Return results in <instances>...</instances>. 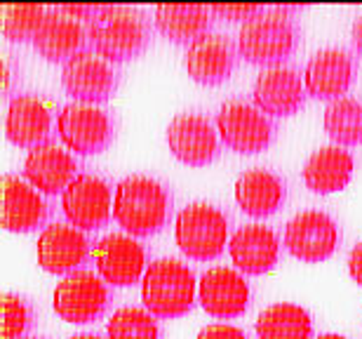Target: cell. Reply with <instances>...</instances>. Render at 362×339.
Masks as SVG:
<instances>
[{
  "mask_svg": "<svg viewBox=\"0 0 362 339\" xmlns=\"http://www.w3.org/2000/svg\"><path fill=\"white\" fill-rule=\"evenodd\" d=\"M172 214V193L146 175L125 177L115 186L113 219L132 238L156 236Z\"/></svg>",
  "mask_w": 362,
  "mask_h": 339,
  "instance_id": "cell-1",
  "label": "cell"
},
{
  "mask_svg": "<svg viewBox=\"0 0 362 339\" xmlns=\"http://www.w3.org/2000/svg\"><path fill=\"white\" fill-rule=\"evenodd\" d=\"M88 38L94 52L111 64H120L139 57L148 47L151 28L139 7L101 5L90 19Z\"/></svg>",
  "mask_w": 362,
  "mask_h": 339,
  "instance_id": "cell-2",
  "label": "cell"
},
{
  "mask_svg": "<svg viewBox=\"0 0 362 339\" xmlns=\"http://www.w3.org/2000/svg\"><path fill=\"white\" fill-rule=\"evenodd\" d=\"M287 7H271L245 21L238 33V52L245 62L259 67H280L292 57L299 28L287 17Z\"/></svg>",
  "mask_w": 362,
  "mask_h": 339,
  "instance_id": "cell-3",
  "label": "cell"
},
{
  "mask_svg": "<svg viewBox=\"0 0 362 339\" xmlns=\"http://www.w3.org/2000/svg\"><path fill=\"white\" fill-rule=\"evenodd\" d=\"M195 276L179 259H158L141 278V299L158 318H179L195 301Z\"/></svg>",
  "mask_w": 362,
  "mask_h": 339,
  "instance_id": "cell-4",
  "label": "cell"
},
{
  "mask_svg": "<svg viewBox=\"0 0 362 339\" xmlns=\"http://www.w3.org/2000/svg\"><path fill=\"white\" fill-rule=\"evenodd\" d=\"M177 248L188 259L209 262L216 259L226 248L228 241V217L219 207L207 203L186 205L177 214L175 224Z\"/></svg>",
  "mask_w": 362,
  "mask_h": 339,
  "instance_id": "cell-5",
  "label": "cell"
},
{
  "mask_svg": "<svg viewBox=\"0 0 362 339\" xmlns=\"http://www.w3.org/2000/svg\"><path fill=\"white\" fill-rule=\"evenodd\" d=\"M108 301H111V292L106 287V280L83 269L64 276L52 294L54 314L74 326H85L101 318L108 309Z\"/></svg>",
  "mask_w": 362,
  "mask_h": 339,
  "instance_id": "cell-6",
  "label": "cell"
},
{
  "mask_svg": "<svg viewBox=\"0 0 362 339\" xmlns=\"http://www.w3.org/2000/svg\"><path fill=\"white\" fill-rule=\"evenodd\" d=\"M59 139L78 156H94L108 149L115 137V125L108 111L97 104L74 102L57 115Z\"/></svg>",
  "mask_w": 362,
  "mask_h": 339,
  "instance_id": "cell-7",
  "label": "cell"
},
{
  "mask_svg": "<svg viewBox=\"0 0 362 339\" xmlns=\"http://www.w3.org/2000/svg\"><path fill=\"white\" fill-rule=\"evenodd\" d=\"M216 127L223 144L243 156L262 154L273 142V122L262 109L243 99H230L216 113Z\"/></svg>",
  "mask_w": 362,
  "mask_h": 339,
  "instance_id": "cell-8",
  "label": "cell"
},
{
  "mask_svg": "<svg viewBox=\"0 0 362 339\" xmlns=\"http://www.w3.org/2000/svg\"><path fill=\"white\" fill-rule=\"evenodd\" d=\"M62 85L76 102L101 104L118 88V71L106 57L90 47L64 64Z\"/></svg>",
  "mask_w": 362,
  "mask_h": 339,
  "instance_id": "cell-9",
  "label": "cell"
},
{
  "mask_svg": "<svg viewBox=\"0 0 362 339\" xmlns=\"http://www.w3.org/2000/svg\"><path fill=\"white\" fill-rule=\"evenodd\" d=\"M341 241L337 222L327 212L303 210L285 229V248L301 262L317 264L334 255Z\"/></svg>",
  "mask_w": 362,
  "mask_h": 339,
  "instance_id": "cell-10",
  "label": "cell"
},
{
  "mask_svg": "<svg viewBox=\"0 0 362 339\" xmlns=\"http://www.w3.org/2000/svg\"><path fill=\"white\" fill-rule=\"evenodd\" d=\"M62 210L81 231H97L111 219V186L97 175L81 172L62 193Z\"/></svg>",
  "mask_w": 362,
  "mask_h": 339,
  "instance_id": "cell-11",
  "label": "cell"
},
{
  "mask_svg": "<svg viewBox=\"0 0 362 339\" xmlns=\"http://www.w3.org/2000/svg\"><path fill=\"white\" fill-rule=\"evenodd\" d=\"M92 259L99 276L113 287L134 285L146 273V250L125 234H108L94 243Z\"/></svg>",
  "mask_w": 362,
  "mask_h": 339,
  "instance_id": "cell-12",
  "label": "cell"
},
{
  "mask_svg": "<svg viewBox=\"0 0 362 339\" xmlns=\"http://www.w3.org/2000/svg\"><path fill=\"white\" fill-rule=\"evenodd\" d=\"M168 146L184 165L202 168L219 156V137L202 113H179L168 127Z\"/></svg>",
  "mask_w": 362,
  "mask_h": 339,
  "instance_id": "cell-13",
  "label": "cell"
},
{
  "mask_svg": "<svg viewBox=\"0 0 362 339\" xmlns=\"http://www.w3.org/2000/svg\"><path fill=\"white\" fill-rule=\"evenodd\" d=\"M38 255L40 269L54 276H69L74 271H81L85 259L90 255V241L85 231L74 224H49L38 236Z\"/></svg>",
  "mask_w": 362,
  "mask_h": 339,
  "instance_id": "cell-14",
  "label": "cell"
},
{
  "mask_svg": "<svg viewBox=\"0 0 362 339\" xmlns=\"http://www.w3.org/2000/svg\"><path fill=\"white\" fill-rule=\"evenodd\" d=\"M356 81V62L349 50L327 47L315 52L303 69V85L313 99H341Z\"/></svg>",
  "mask_w": 362,
  "mask_h": 339,
  "instance_id": "cell-15",
  "label": "cell"
},
{
  "mask_svg": "<svg viewBox=\"0 0 362 339\" xmlns=\"http://www.w3.org/2000/svg\"><path fill=\"white\" fill-rule=\"evenodd\" d=\"M78 170H81V163L76 161V156L54 142L31 149L24 161V177L33 189L45 196L66 191L71 182L81 175Z\"/></svg>",
  "mask_w": 362,
  "mask_h": 339,
  "instance_id": "cell-16",
  "label": "cell"
},
{
  "mask_svg": "<svg viewBox=\"0 0 362 339\" xmlns=\"http://www.w3.org/2000/svg\"><path fill=\"white\" fill-rule=\"evenodd\" d=\"M5 134L14 146L35 149L47 144L52 134V111L40 95L21 92L14 95L7 104L5 113Z\"/></svg>",
  "mask_w": 362,
  "mask_h": 339,
  "instance_id": "cell-17",
  "label": "cell"
},
{
  "mask_svg": "<svg viewBox=\"0 0 362 339\" xmlns=\"http://www.w3.org/2000/svg\"><path fill=\"white\" fill-rule=\"evenodd\" d=\"M200 306L214 318H235L250 306V285L228 266H214L202 273L198 283Z\"/></svg>",
  "mask_w": 362,
  "mask_h": 339,
  "instance_id": "cell-18",
  "label": "cell"
},
{
  "mask_svg": "<svg viewBox=\"0 0 362 339\" xmlns=\"http://www.w3.org/2000/svg\"><path fill=\"white\" fill-rule=\"evenodd\" d=\"M255 106L266 115L287 118L294 115L303 106L306 99V85L301 83V76L289 67H269L257 76L252 88Z\"/></svg>",
  "mask_w": 362,
  "mask_h": 339,
  "instance_id": "cell-19",
  "label": "cell"
},
{
  "mask_svg": "<svg viewBox=\"0 0 362 339\" xmlns=\"http://www.w3.org/2000/svg\"><path fill=\"white\" fill-rule=\"evenodd\" d=\"M238 52L226 35L207 31L191 42L184 54V69L200 85H219L228 81L235 69Z\"/></svg>",
  "mask_w": 362,
  "mask_h": 339,
  "instance_id": "cell-20",
  "label": "cell"
},
{
  "mask_svg": "<svg viewBox=\"0 0 362 339\" xmlns=\"http://www.w3.org/2000/svg\"><path fill=\"white\" fill-rule=\"evenodd\" d=\"M49 217V205L42 193L24 179L5 175L3 179V226L14 234H28Z\"/></svg>",
  "mask_w": 362,
  "mask_h": 339,
  "instance_id": "cell-21",
  "label": "cell"
},
{
  "mask_svg": "<svg viewBox=\"0 0 362 339\" xmlns=\"http://www.w3.org/2000/svg\"><path fill=\"white\" fill-rule=\"evenodd\" d=\"M228 252L233 264L247 276H262L278 264L280 243L269 226L245 224L230 236Z\"/></svg>",
  "mask_w": 362,
  "mask_h": 339,
  "instance_id": "cell-22",
  "label": "cell"
},
{
  "mask_svg": "<svg viewBox=\"0 0 362 339\" xmlns=\"http://www.w3.org/2000/svg\"><path fill=\"white\" fill-rule=\"evenodd\" d=\"M88 28L81 21L69 17L66 12H62L59 7L52 12H47L45 21H42L38 35L33 40L35 52L45 57L47 62H64L74 59L76 54H81L83 50H88Z\"/></svg>",
  "mask_w": 362,
  "mask_h": 339,
  "instance_id": "cell-23",
  "label": "cell"
},
{
  "mask_svg": "<svg viewBox=\"0 0 362 339\" xmlns=\"http://www.w3.org/2000/svg\"><path fill=\"white\" fill-rule=\"evenodd\" d=\"M287 198L285 179L266 168L245 170L235 182V200L240 210L250 217H271L282 207Z\"/></svg>",
  "mask_w": 362,
  "mask_h": 339,
  "instance_id": "cell-24",
  "label": "cell"
},
{
  "mask_svg": "<svg viewBox=\"0 0 362 339\" xmlns=\"http://www.w3.org/2000/svg\"><path fill=\"white\" fill-rule=\"evenodd\" d=\"M353 156L339 146H325L315 151L303 165V184L313 193L327 196L349 186L353 177Z\"/></svg>",
  "mask_w": 362,
  "mask_h": 339,
  "instance_id": "cell-25",
  "label": "cell"
},
{
  "mask_svg": "<svg viewBox=\"0 0 362 339\" xmlns=\"http://www.w3.org/2000/svg\"><path fill=\"white\" fill-rule=\"evenodd\" d=\"M209 7L205 5H158L153 12L156 28L165 38L172 42H181V45H191L207 33L209 28Z\"/></svg>",
  "mask_w": 362,
  "mask_h": 339,
  "instance_id": "cell-26",
  "label": "cell"
},
{
  "mask_svg": "<svg viewBox=\"0 0 362 339\" xmlns=\"http://www.w3.org/2000/svg\"><path fill=\"white\" fill-rule=\"evenodd\" d=\"M313 323L303 306L292 301H278L264 309L257 318L259 339H310Z\"/></svg>",
  "mask_w": 362,
  "mask_h": 339,
  "instance_id": "cell-27",
  "label": "cell"
},
{
  "mask_svg": "<svg viewBox=\"0 0 362 339\" xmlns=\"http://www.w3.org/2000/svg\"><path fill=\"white\" fill-rule=\"evenodd\" d=\"M322 125L332 139L341 146L362 144V102L353 97H341L329 102L322 115Z\"/></svg>",
  "mask_w": 362,
  "mask_h": 339,
  "instance_id": "cell-28",
  "label": "cell"
},
{
  "mask_svg": "<svg viewBox=\"0 0 362 339\" xmlns=\"http://www.w3.org/2000/svg\"><path fill=\"white\" fill-rule=\"evenodd\" d=\"M108 339H160L156 316L146 309L122 306L108 321Z\"/></svg>",
  "mask_w": 362,
  "mask_h": 339,
  "instance_id": "cell-29",
  "label": "cell"
},
{
  "mask_svg": "<svg viewBox=\"0 0 362 339\" xmlns=\"http://www.w3.org/2000/svg\"><path fill=\"white\" fill-rule=\"evenodd\" d=\"M47 10L42 5H7L3 17V33L10 42L35 40Z\"/></svg>",
  "mask_w": 362,
  "mask_h": 339,
  "instance_id": "cell-30",
  "label": "cell"
},
{
  "mask_svg": "<svg viewBox=\"0 0 362 339\" xmlns=\"http://www.w3.org/2000/svg\"><path fill=\"white\" fill-rule=\"evenodd\" d=\"M33 323L28 301L19 294H3V339H26Z\"/></svg>",
  "mask_w": 362,
  "mask_h": 339,
  "instance_id": "cell-31",
  "label": "cell"
},
{
  "mask_svg": "<svg viewBox=\"0 0 362 339\" xmlns=\"http://www.w3.org/2000/svg\"><path fill=\"white\" fill-rule=\"evenodd\" d=\"M264 7L262 5H212L209 12L219 19H226V21H250L255 14L262 12Z\"/></svg>",
  "mask_w": 362,
  "mask_h": 339,
  "instance_id": "cell-32",
  "label": "cell"
},
{
  "mask_svg": "<svg viewBox=\"0 0 362 339\" xmlns=\"http://www.w3.org/2000/svg\"><path fill=\"white\" fill-rule=\"evenodd\" d=\"M195 339H247V335L240 328L226 326V323H212V326L202 328Z\"/></svg>",
  "mask_w": 362,
  "mask_h": 339,
  "instance_id": "cell-33",
  "label": "cell"
},
{
  "mask_svg": "<svg viewBox=\"0 0 362 339\" xmlns=\"http://www.w3.org/2000/svg\"><path fill=\"white\" fill-rule=\"evenodd\" d=\"M62 12H66L69 17H74V19H92L94 14H97L99 7L97 5H62L59 7Z\"/></svg>",
  "mask_w": 362,
  "mask_h": 339,
  "instance_id": "cell-34",
  "label": "cell"
},
{
  "mask_svg": "<svg viewBox=\"0 0 362 339\" xmlns=\"http://www.w3.org/2000/svg\"><path fill=\"white\" fill-rule=\"evenodd\" d=\"M349 271H351L353 280H356L358 285H362V243H358L356 248H353V252H351Z\"/></svg>",
  "mask_w": 362,
  "mask_h": 339,
  "instance_id": "cell-35",
  "label": "cell"
},
{
  "mask_svg": "<svg viewBox=\"0 0 362 339\" xmlns=\"http://www.w3.org/2000/svg\"><path fill=\"white\" fill-rule=\"evenodd\" d=\"M351 40H353V50H356V52L362 57V14L356 19V24H353Z\"/></svg>",
  "mask_w": 362,
  "mask_h": 339,
  "instance_id": "cell-36",
  "label": "cell"
},
{
  "mask_svg": "<svg viewBox=\"0 0 362 339\" xmlns=\"http://www.w3.org/2000/svg\"><path fill=\"white\" fill-rule=\"evenodd\" d=\"M10 78H12L10 64H7V59H3V92H5V97L10 95Z\"/></svg>",
  "mask_w": 362,
  "mask_h": 339,
  "instance_id": "cell-37",
  "label": "cell"
},
{
  "mask_svg": "<svg viewBox=\"0 0 362 339\" xmlns=\"http://www.w3.org/2000/svg\"><path fill=\"white\" fill-rule=\"evenodd\" d=\"M69 339H101L99 335H74V337H69Z\"/></svg>",
  "mask_w": 362,
  "mask_h": 339,
  "instance_id": "cell-38",
  "label": "cell"
},
{
  "mask_svg": "<svg viewBox=\"0 0 362 339\" xmlns=\"http://www.w3.org/2000/svg\"><path fill=\"white\" fill-rule=\"evenodd\" d=\"M317 339H346L341 335H322V337H317Z\"/></svg>",
  "mask_w": 362,
  "mask_h": 339,
  "instance_id": "cell-39",
  "label": "cell"
},
{
  "mask_svg": "<svg viewBox=\"0 0 362 339\" xmlns=\"http://www.w3.org/2000/svg\"><path fill=\"white\" fill-rule=\"evenodd\" d=\"M28 339H42V337H28Z\"/></svg>",
  "mask_w": 362,
  "mask_h": 339,
  "instance_id": "cell-40",
  "label": "cell"
}]
</instances>
